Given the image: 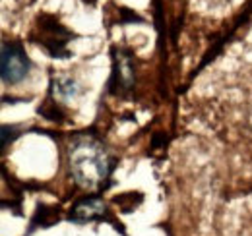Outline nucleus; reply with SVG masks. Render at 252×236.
<instances>
[{"instance_id":"5","label":"nucleus","mask_w":252,"mask_h":236,"mask_svg":"<svg viewBox=\"0 0 252 236\" xmlns=\"http://www.w3.org/2000/svg\"><path fill=\"white\" fill-rule=\"evenodd\" d=\"M117 57V66H115V72H117V76H119V86L123 89H128L132 86V82H134V72H132V68H130V59L126 57L125 53H117L115 55Z\"/></svg>"},{"instance_id":"2","label":"nucleus","mask_w":252,"mask_h":236,"mask_svg":"<svg viewBox=\"0 0 252 236\" xmlns=\"http://www.w3.org/2000/svg\"><path fill=\"white\" fill-rule=\"evenodd\" d=\"M72 39V33L64 28L63 24L49 16H39L37 20V31L35 41L47 49L49 55L57 59H66L70 53L66 51V43Z\"/></svg>"},{"instance_id":"3","label":"nucleus","mask_w":252,"mask_h":236,"mask_svg":"<svg viewBox=\"0 0 252 236\" xmlns=\"http://www.w3.org/2000/svg\"><path fill=\"white\" fill-rule=\"evenodd\" d=\"M32 62L26 57L24 49L18 43L2 45V82L4 84H20L30 74Z\"/></svg>"},{"instance_id":"4","label":"nucleus","mask_w":252,"mask_h":236,"mask_svg":"<svg viewBox=\"0 0 252 236\" xmlns=\"http://www.w3.org/2000/svg\"><path fill=\"white\" fill-rule=\"evenodd\" d=\"M105 211H107V207H105L103 200H99V198H84L70 211V219L84 223V221H92V219H101L105 215Z\"/></svg>"},{"instance_id":"1","label":"nucleus","mask_w":252,"mask_h":236,"mask_svg":"<svg viewBox=\"0 0 252 236\" xmlns=\"http://www.w3.org/2000/svg\"><path fill=\"white\" fill-rule=\"evenodd\" d=\"M68 165L76 184L95 192L109 180L115 161L99 140L82 134L68 146Z\"/></svg>"},{"instance_id":"6","label":"nucleus","mask_w":252,"mask_h":236,"mask_svg":"<svg viewBox=\"0 0 252 236\" xmlns=\"http://www.w3.org/2000/svg\"><path fill=\"white\" fill-rule=\"evenodd\" d=\"M55 89L59 91V95H63V97H72L76 91H78V88H76V84L72 82V80H66V84H63V82H55Z\"/></svg>"}]
</instances>
